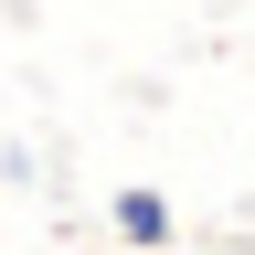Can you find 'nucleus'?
Returning <instances> with one entry per match:
<instances>
[{"label":"nucleus","instance_id":"obj_1","mask_svg":"<svg viewBox=\"0 0 255 255\" xmlns=\"http://www.w3.org/2000/svg\"><path fill=\"white\" fill-rule=\"evenodd\" d=\"M107 223H117V245H138V255H159V245L181 234L170 191H149V181H117V202H107Z\"/></svg>","mask_w":255,"mask_h":255}]
</instances>
